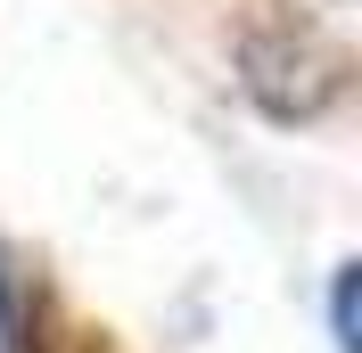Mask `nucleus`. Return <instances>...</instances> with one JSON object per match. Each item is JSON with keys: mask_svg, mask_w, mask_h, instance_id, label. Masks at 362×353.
Listing matches in <instances>:
<instances>
[{"mask_svg": "<svg viewBox=\"0 0 362 353\" xmlns=\"http://www.w3.org/2000/svg\"><path fill=\"white\" fill-rule=\"evenodd\" d=\"M0 353H33V337H25V296H17V280H8V263H0Z\"/></svg>", "mask_w": 362, "mask_h": 353, "instance_id": "1", "label": "nucleus"}, {"mask_svg": "<svg viewBox=\"0 0 362 353\" xmlns=\"http://www.w3.org/2000/svg\"><path fill=\"white\" fill-rule=\"evenodd\" d=\"M329 329H338V353H354V271H338L329 287Z\"/></svg>", "mask_w": 362, "mask_h": 353, "instance_id": "2", "label": "nucleus"}]
</instances>
